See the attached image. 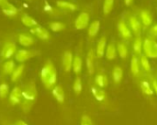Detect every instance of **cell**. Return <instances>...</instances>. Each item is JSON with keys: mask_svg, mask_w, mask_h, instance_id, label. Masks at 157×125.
Listing matches in <instances>:
<instances>
[{"mask_svg": "<svg viewBox=\"0 0 157 125\" xmlns=\"http://www.w3.org/2000/svg\"><path fill=\"white\" fill-rule=\"evenodd\" d=\"M37 87L33 82H29L22 89V101L20 103L24 112H29L31 110L37 100Z\"/></svg>", "mask_w": 157, "mask_h": 125, "instance_id": "cell-1", "label": "cell"}, {"mask_svg": "<svg viewBox=\"0 0 157 125\" xmlns=\"http://www.w3.org/2000/svg\"><path fill=\"white\" fill-rule=\"evenodd\" d=\"M40 79L42 84L46 88L51 89L56 84L57 81V72L54 64L51 60H48L40 71Z\"/></svg>", "mask_w": 157, "mask_h": 125, "instance_id": "cell-2", "label": "cell"}, {"mask_svg": "<svg viewBox=\"0 0 157 125\" xmlns=\"http://www.w3.org/2000/svg\"><path fill=\"white\" fill-rule=\"evenodd\" d=\"M144 55L147 58H157V41L153 38H146L143 42Z\"/></svg>", "mask_w": 157, "mask_h": 125, "instance_id": "cell-3", "label": "cell"}, {"mask_svg": "<svg viewBox=\"0 0 157 125\" xmlns=\"http://www.w3.org/2000/svg\"><path fill=\"white\" fill-rule=\"evenodd\" d=\"M16 53H17V47L15 43L8 41L5 43V45L3 46L0 55L4 59H10L14 54H16Z\"/></svg>", "mask_w": 157, "mask_h": 125, "instance_id": "cell-4", "label": "cell"}, {"mask_svg": "<svg viewBox=\"0 0 157 125\" xmlns=\"http://www.w3.org/2000/svg\"><path fill=\"white\" fill-rule=\"evenodd\" d=\"M9 102L11 105L16 106L22 101V89L19 87H15L9 93Z\"/></svg>", "mask_w": 157, "mask_h": 125, "instance_id": "cell-5", "label": "cell"}, {"mask_svg": "<svg viewBox=\"0 0 157 125\" xmlns=\"http://www.w3.org/2000/svg\"><path fill=\"white\" fill-rule=\"evenodd\" d=\"M89 22V15L86 12H82L79 14V16L76 18L75 21V27L76 29L81 30L86 28Z\"/></svg>", "mask_w": 157, "mask_h": 125, "instance_id": "cell-6", "label": "cell"}, {"mask_svg": "<svg viewBox=\"0 0 157 125\" xmlns=\"http://www.w3.org/2000/svg\"><path fill=\"white\" fill-rule=\"evenodd\" d=\"M118 30H119L120 35L124 40H131L132 38V30L128 28L127 24L123 20H120L118 22Z\"/></svg>", "mask_w": 157, "mask_h": 125, "instance_id": "cell-7", "label": "cell"}, {"mask_svg": "<svg viewBox=\"0 0 157 125\" xmlns=\"http://www.w3.org/2000/svg\"><path fill=\"white\" fill-rule=\"evenodd\" d=\"M35 55V53L32 51H29V50H18L16 54H15V59L18 62V63H24L25 61L32 58Z\"/></svg>", "mask_w": 157, "mask_h": 125, "instance_id": "cell-8", "label": "cell"}, {"mask_svg": "<svg viewBox=\"0 0 157 125\" xmlns=\"http://www.w3.org/2000/svg\"><path fill=\"white\" fill-rule=\"evenodd\" d=\"M73 60H74V57H73L72 53L70 51H65L63 55V67L66 73L71 71L73 67Z\"/></svg>", "mask_w": 157, "mask_h": 125, "instance_id": "cell-9", "label": "cell"}, {"mask_svg": "<svg viewBox=\"0 0 157 125\" xmlns=\"http://www.w3.org/2000/svg\"><path fill=\"white\" fill-rule=\"evenodd\" d=\"M95 58H96V53L93 49H90L87 53L86 55V68L89 73V75H93L95 72Z\"/></svg>", "mask_w": 157, "mask_h": 125, "instance_id": "cell-10", "label": "cell"}, {"mask_svg": "<svg viewBox=\"0 0 157 125\" xmlns=\"http://www.w3.org/2000/svg\"><path fill=\"white\" fill-rule=\"evenodd\" d=\"M30 31H31V33H33L34 35H36L39 39H40L42 41H48L50 39L49 31L41 26H36V27L32 28Z\"/></svg>", "mask_w": 157, "mask_h": 125, "instance_id": "cell-11", "label": "cell"}, {"mask_svg": "<svg viewBox=\"0 0 157 125\" xmlns=\"http://www.w3.org/2000/svg\"><path fill=\"white\" fill-rule=\"evenodd\" d=\"M106 45H107V38L105 36L101 37L98 41L97 42L96 45V50H95V53H96V57L98 58H102L105 54V49H106Z\"/></svg>", "mask_w": 157, "mask_h": 125, "instance_id": "cell-12", "label": "cell"}, {"mask_svg": "<svg viewBox=\"0 0 157 125\" xmlns=\"http://www.w3.org/2000/svg\"><path fill=\"white\" fill-rule=\"evenodd\" d=\"M52 94L53 96V98L55 99V100L59 103H63L65 100V93L64 90L62 86H55L52 90Z\"/></svg>", "mask_w": 157, "mask_h": 125, "instance_id": "cell-13", "label": "cell"}, {"mask_svg": "<svg viewBox=\"0 0 157 125\" xmlns=\"http://www.w3.org/2000/svg\"><path fill=\"white\" fill-rule=\"evenodd\" d=\"M129 24H130V28L132 30V32L135 35L139 36L141 33V30H142V23L140 22V20L136 17L132 16L129 19Z\"/></svg>", "mask_w": 157, "mask_h": 125, "instance_id": "cell-14", "label": "cell"}, {"mask_svg": "<svg viewBox=\"0 0 157 125\" xmlns=\"http://www.w3.org/2000/svg\"><path fill=\"white\" fill-rule=\"evenodd\" d=\"M131 71H132V74L135 77H138L141 74L140 60H139V57L136 55H133L132 60H131Z\"/></svg>", "mask_w": 157, "mask_h": 125, "instance_id": "cell-15", "label": "cell"}, {"mask_svg": "<svg viewBox=\"0 0 157 125\" xmlns=\"http://www.w3.org/2000/svg\"><path fill=\"white\" fill-rule=\"evenodd\" d=\"M91 93H92L93 97L95 98V100L99 101V102H103L107 99L106 92L98 87H92L91 88Z\"/></svg>", "mask_w": 157, "mask_h": 125, "instance_id": "cell-16", "label": "cell"}, {"mask_svg": "<svg viewBox=\"0 0 157 125\" xmlns=\"http://www.w3.org/2000/svg\"><path fill=\"white\" fill-rule=\"evenodd\" d=\"M112 78L116 85L121 84L123 78V70L121 66H115L112 70Z\"/></svg>", "mask_w": 157, "mask_h": 125, "instance_id": "cell-17", "label": "cell"}, {"mask_svg": "<svg viewBox=\"0 0 157 125\" xmlns=\"http://www.w3.org/2000/svg\"><path fill=\"white\" fill-rule=\"evenodd\" d=\"M140 17H141L142 22L145 28L151 26V24L153 23V16L148 10H143L140 13Z\"/></svg>", "mask_w": 157, "mask_h": 125, "instance_id": "cell-18", "label": "cell"}, {"mask_svg": "<svg viewBox=\"0 0 157 125\" xmlns=\"http://www.w3.org/2000/svg\"><path fill=\"white\" fill-rule=\"evenodd\" d=\"M2 8V11H3V13L6 16V17H10V18H12V17H15V16H17V8L16 7V6H14L12 4H10V3H7L6 5H5L3 7H1Z\"/></svg>", "mask_w": 157, "mask_h": 125, "instance_id": "cell-19", "label": "cell"}, {"mask_svg": "<svg viewBox=\"0 0 157 125\" xmlns=\"http://www.w3.org/2000/svg\"><path fill=\"white\" fill-rule=\"evenodd\" d=\"M18 42L22 46L29 47L34 43V40L31 36H29L28 34H19L18 35Z\"/></svg>", "mask_w": 157, "mask_h": 125, "instance_id": "cell-20", "label": "cell"}, {"mask_svg": "<svg viewBox=\"0 0 157 125\" xmlns=\"http://www.w3.org/2000/svg\"><path fill=\"white\" fill-rule=\"evenodd\" d=\"M117 53H118L119 56L121 59H126L128 57V53H129L127 44L122 42V41L118 42V44H117Z\"/></svg>", "mask_w": 157, "mask_h": 125, "instance_id": "cell-21", "label": "cell"}, {"mask_svg": "<svg viewBox=\"0 0 157 125\" xmlns=\"http://www.w3.org/2000/svg\"><path fill=\"white\" fill-rule=\"evenodd\" d=\"M100 29V21L99 20H95L93 21L89 28H88V36L90 38H94L98 35V31Z\"/></svg>", "mask_w": 157, "mask_h": 125, "instance_id": "cell-22", "label": "cell"}, {"mask_svg": "<svg viewBox=\"0 0 157 125\" xmlns=\"http://www.w3.org/2000/svg\"><path fill=\"white\" fill-rule=\"evenodd\" d=\"M106 57L108 60H113L116 58L117 56V47L115 46V44L113 42H110L108 47H107V50H106Z\"/></svg>", "mask_w": 157, "mask_h": 125, "instance_id": "cell-23", "label": "cell"}, {"mask_svg": "<svg viewBox=\"0 0 157 125\" xmlns=\"http://www.w3.org/2000/svg\"><path fill=\"white\" fill-rule=\"evenodd\" d=\"M24 65L23 64H20L18 65L17 67L15 68V70L13 71V73L11 74L10 76V79L12 82H17L23 75V72H24Z\"/></svg>", "mask_w": 157, "mask_h": 125, "instance_id": "cell-24", "label": "cell"}, {"mask_svg": "<svg viewBox=\"0 0 157 125\" xmlns=\"http://www.w3.org/2000/svg\"><path fill=\"white\" fill-rule=\"evenodd\" d=\"M140 87H141V89L143 91V93L146 96H152L154 94V89H153V87L152 85L146 81V80H143L140 84Z\"/></svg>", "mask_w": 157, "mask_h": 125, "instance_id": "cell-25", "label": "cell"}, {"mask_svg": "<svg viewBox=\"0 0 157 125\" xmlns=\"http://www.w3.org/2000/svg\"><path fill=\"white\" fill-rule=\"evenodd\" d=\"M57 6L63 10L65 11H69V12H74L76 9V6L70 2H66V1H58L57 2Z\"/></svg>", "mask_w": 157, "mask_h": 125, "instance_id": "cell-26", "label": "cell"}, {"mask_svg": "<svg viewBox=\"0 0 157 125\" xmlns=\"http://www.w3.org/2000/svg\"><path fill=\"white\" fill-rule=\"evenodd\" d=\"M95 82H96V85L98 88H106L108 86V77L104 74H98L96 76Z\"/></svg>", "mask_w": 157, "mask_h": 125, "instance_id": "cell-27", "label": "cell"}, {"mask_svg": "<svg viewBox=\"0 0 157 125\" xmlns=\"http://www.w3.org/2000/svg\"><path fill=\"white\" fill-rule=\"evenodd\" d=\"M82 66H83V61L82 58L79 55H75L73 60V67L72 69L75 74H79L82 71Z\"/></svg>", "mask_w": 157, "mask_h": 125, "instance_id": "cell-28", "label": "cell"}, {"mask_svg": "<svg viewBox=\"0 0 157 125\" xmlns=\"http://www.w3.org/2000/svg\"><path fill=\"white\" fill-rule=\"evenodd\" d=\"M143 40L141 37H137L133 42V52L136 56H141L142 55V49H143Z\"/></svg>", "mask_w": 157, "mask_h": 125, "instance_id": "cell-29", "label": "cell"}, {"mask_svg": "<svg viewBox=\"0 0 157 125\" xmlns=\"http://www.w3.org/2000/svg\"><path fill=\"white\" fill-rule=\"evenodd\" d=\"M21 21L26 27H29V28H31V29L38 26V22L34 18H32L31 17H29V16H28L26 14L22 17Z\"/></svg>", "mask_w": 157, "mask_h": 125, "instance_id": "cell-30", "label": "cell"}, {"mask_svg": "<svg viewBox=\"0 0 157 125\" xmlns=\"http://www.w3.org/2000/svg\"><path fill=\"white\" fill-rule=\"evenodd\" d=\"M15 66H16V65H15L14 61H12V60L6 61V62L4 64V65H3L4 74H5V75H10V76H11V74L13 73V71H14L15 68H16Z\"/></svg>", "mask_w": 157, "mask_h": 125, "instance_id": "cell-31", "label": "cell"}, {"mask_svg": "<svg viewBox=\"0 0 157 125\" xmlns=\"http://www.w3.org/2000/svg\"><path fill=\"white\" fill-rule=\"evenodd\" d=\"M148 59H149V58H147L144 54V55H141L140 58H139L141 67H142L145 72H150V71H151V64H150V62H149Z\"/></svg>", "mask_w": 157, "mask_h": 125, "instance_id": "cell-32", "label": "cell"}, {"mask_svg": "<svg viewBox=\"0 0 157 125\" xmlns=\"http://www.w3.org/2000/svg\"><path fill=\"white\" fill-rule=\"evenodd\" d=\"M50 29L54 32H59V31H63L65 29V25L60 21H53V22H51Z\"/></svg>", "mask_w": 157, "mask_h": 125, "instance_id": "cell-33", "label": "cell"}, {"mask_svg": "<svg viewBox=\"0 0 157 125\" xmlns=\"http://www.w3.org/2000/svg\"><path fill=\"white\" fill-rule=\"evenodd\" d=\"M73 89H74V92L76 95L81 94L82 89H83V83H82V79L79 76H77L75 79V82H74V85H73Z\"/></svg>", "mask_w": 157, "mask_h": 125, "instance_id": "cell-34", "label": "cell"}, {"mask_svg": "<svg viewBox=\"0 0 157 125\" xmlns=\"http://www.w3.org/2000/svg\"><path fill=\"white\" fill-rule=\"evenodd\" d=\"M9 95V86L8 84L3 82L0 84V99L5 100Z\"/></svg>", "mask_w": 157, "mask_h": 125, "instance_id": "cell-35", "label": "cell"}, {"mask_svg": "<svg viewBox=\"0 0 157 125\" xmlns=\"http://www.w3.org/2000/svg\"><path fill=\"white\" fill-rule=\"evenodd\" d=\"M114 1L115 0H104V4H103V13L105 15H109L112 11L113 6H114Z\"/></svg>", "mask_w": 157, "mask_h": 125, "instance_id": "cell-36", "label": "cell"}, {"mask_svg": "<svg viewBox=\"0 0 157 125\" xmlns=\"http://www.w3.org/2000/svg\"><path fill=\"white\" fill-rule=\"evenodd\" d=\"M81 125H93V122L89 116L83 115L81 118Z\"/></svg>", "mask_w": 157, "mask_h": 125, "instance_id": "cell-37", "label": "cell"}, {"mask_svg": "<svg viewBox=\"0 0 157 125\" xmlns=\"http://www.w3.org/2000/svg\"><path fill=\"white\" fill-rule=\"evenodd\" d=\"M149 34H150L151 38H153V39L157 38V24L156 25H155L154 27H152V28L150 29Z\"/></svg>", "mask_w": 157, "mask_h": 125, "instance_id": "cell-38", "label": "cell"}, {"mask_svg": "<svg viewBox=\"0 0 157 125\" xmlns=\"http://www.w3.org/2000/svg\"><path fill=\"white\" fill-rule=\"evenodd\" d=\"M152 87H153V89L154 91L157 94V80L156 79H153L152 81Z\"/></svg>", "mask_w": 157, "mask_h": 125, "instance_id": "cell-39", "label": "cell"}, {"mask_svg": "<svg viewBox=\"0 0 157 125\" xmlns=\"http://www.w3.org/2000/svg\"><path fill=\"white\" fill-rule=\"evenodd\" d=\"M8 3V1L7 0H0V6L1 7H3L5 5H6Z\"/></svg>", "mask_w": 157, "mask_h": 125, "instance_id": "cell-40", "label": "cell"}, {"mask_svg": "<svg viewBox=\"0 0 157 125\" xmlns=\"http://www.w3.org/2000/svg\"><path fill=\"white\" fill-rule=\"evenodd\" d=\"M15 125H29L27 123H25L24 121H17L16 123H15Z\"/></svg>", "mask_w": 157, "mask_h": 125, "instance_id": "cell-41", "label": "cell"}, {"mask_svg": "<svg viewBox=\"0 0 157 125\" xmlns=\"http://www.w3.org/2000/svg\"><path fill=\"white\" fill-rule=\"evenodd\" d=\"M132 1H133V0H125V4H126V6H130V5L132 3Z\"/></svg>", "mask_w": 157, "mask_h": 125, "instance_id": "cell-42", "label": "cell"}]
</instances>
